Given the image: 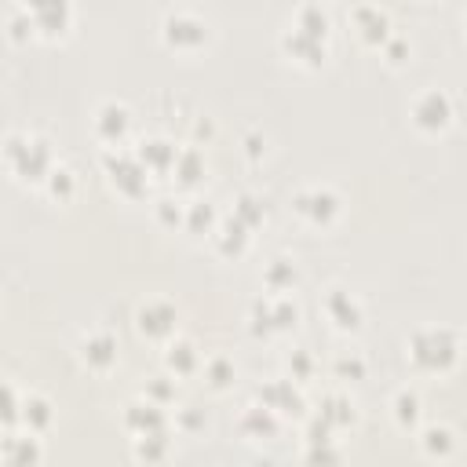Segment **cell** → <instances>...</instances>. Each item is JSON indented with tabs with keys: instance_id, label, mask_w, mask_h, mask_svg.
I'll list each match as a JSON object with an SVG mask.
<instances>
[{
	"instance_id": "1",
	"label": "cell",
	"mask_w": 467,
	"mask_h": 467,
	"mask_svg": "<svg viewBox=\"0 0 467 467\" xmlns=\"http://www.w3.org/2000/svg\"><path fill=\"white\" fill-rule=\"evenodd\" d=\"M4 164L22 182H44L58 161H55V150H51V142L44 135H36V131H7Z\"/></svg>"
},
{
	"instance_id": "2",
	"label": "cell",
	"mask_w": 467,
	"mask_h": 467,
	"mask_svg": "<svg viewBox=\"0 0 467 467\" xmlns=\"http://www.w3.org/2000/svg\"><path fill=\"white\" fill-rule=\"evenodd\" d=\"M405 350H409V361L420 372H445L460 358V336L445 325H427V328H416L409 336Z\"/></svg>"
},
{
	"instance_id": "3",
	"label": "cell",
	"mask_w": 467,
	"mask_h": 467,
	"mask_svg": "<svg viewBox=\"0 0 467 467\" xmlns=\"http://www.w3.org/2000/svg\"><path fill=\"white\" fill-rule=\"evenodd\" d=\"M452 117H456V106H452L449 91L438 88V84L420 88V91L412 95V102H409V120H412L420 131H445V128L452 124Z\"/></svg>"
},
{
	"instance_id": "4",
	"label": "cell",
	"mask_w": 467,
	"mask_h": 467,
	"mask_svg": "<svg viewBox=\"0 0 467 467\" xmlns=\"http://www.w3.org/2000/svg\"><path fill=\"white\" fill-rule=\"evenodd\" d=\"M102 168L109 175V182L124 193V197H139L146 193V182H150V168L139 161L135 150H124V146H109L102 153Z\"/></svg>"
},
{
	"instance_id": "5",
	"label": "cell",
	"mask_w": 467,
	"mask_h": 467,
	"mask_svg": "<svg viewBox=\"0 0 467 467\" xmlns=\"http://www.w3.org/2000/svg\"><path fill=\"white\" fill-rule=\"evenodd\" d=\"M161 36L171 44V47H201L208 36H212V26L201 11L193 7H168L164 18H161Z\"/></svg>"
},
{
	"instance_id": "6",
	"label": "cell",
	"mask_w": 467,
	"mask_h": 467,
	"mask_svg": "<svg viewBox=\"0 0 467 467\" xmlns=\"http://www.w3.org/2000/svg\"><path fill=\"white\" fill-rule=\"evenodd\" d=\"M292 208H296L299 219H306V223H314V226H328V223L343 212V197H339L332 186L314 182V186H303V190L292 197Z\"/></svg>"
},
{
	"instance_id": "7",
	"label": "cell",
	"mask_w": 467,
	"mask_h": 467,
	"mask_svg": "<svg viewBox=\"0 0 467 467\" xmlns=\"http://www.w3.org/2000/svg\"><path fill=\"white\" fill-rule=\"evenodd\" d=\"M128 128H131V109H128L120 99H102V102L95 106V113H91V131L106 142V150H109V146H120L124 135H128Z\"/></svg>"
},
{
	"instance_id": "8",
	"label": "cell",
	"mask_w": 467,
	"mask_h": 467,
	"mask_svg": "<svg viewBox=\"0 0 467 467\" xmlns=\"http://www.w3.org/2000/svg\"><path fill=\"white\" fill-rule=\"evenodd\" d=\"M0 460H4V467H40V460H44L40 434H33L26 427L7 431L0 441Z\"/></svg>"
},
{
	"instance_id": "9",
	"label": "cell",
	"mask_w": 467,
	"mask_h": 467,
	"mask_svg": "<svg viewBox=\"0 0 467 467\" xmlns=\"http://www.w3.org/2000/svg\"><path fill=\"white\" fill-rule=\"evenodd\" d=\"M281 47H285V55H292V58L303 62V66H317V62H325L328 36L306 33V29H299V26L288 22V26L281 29Z\"/></svg>"
},
{
	"instance_id": "10",
	"label": "cell",
	"mask_w": 467,
	"mask_h": 467,
	"mask_svg": "<svg viewBox=\"0 0 467 467\" xmlns=\"http://www.w3.org/2000/svg\"><path fill=\"white\" fill-rule=\"evenodd\" d=\"M135 328L150 339H171L175 336V306L168 299H146L135 310Z\"/></svg>"
},
{
	"instance_id": "11",
	"label": "cell",
	"mask_w": 467,
	"mask_h": 467,
	"mask_svg": "<svg viewBox=\"0 0 467 467\" xmlns=\"http://www.w3.org/2000/svg\"><path fill=\"white\" fill-rule=\"evenodd\" d=\"M325 314H328V321H332L336 328H343V332H354V328L361 325V317H365L361 299H358L350 288H339V285H332V288L325 292Z\"/></svg>"
},
{
	"instance_id": "12",
	"label": "cell",
	"mask_w": 467,
	"mask_h": 467,
	"mask_svg": "<svg viewBox=\"0 0 467 467\" xmlns=\"http://www.w3.org/2000/svg\"><path fill=\"white\" fill-rule=\"evenodd\" d=\"M350 22L361 33V40H368V44H383L390 36V18H387V11L379 4H354L350 7Z\"/></svg>"
},
{
	"instance_id": "13",
	"label": "cell",
	"mask_w": 467,
	"mask_h": 467,
	"mask_svg": "<svg viewBox=\"0 0 467 467\" xmlns=\"http://www.w3.org/2000/svg\"><path fill=\"white\" fill-rule=\"evenodd\" d=\"M29 15H33V26L47 36L66 33L73 22V7L66 0H36V4H29Z\"/></svg>"
},
{
	"instance_id": "14",
	"label": "cell",
	"mask_w": 467,
	"mask_h": 467,
	"mask_svg": "<svg viewBox=\"0 0 467 467\" xmlns=\"http://www.w3.org/2000/svg\"><path fill=\"white\" fill-rule=\"evenodd\" d=\"M124 427L135 434H150V431H161L168 427V416H164V405L150 401V398H139L131 405H124Z\"/></svg>"
},
{
	"instance_id": "15",
	"label": "cell",
	"mask_w": 467,
	"mask_h": 467,
	"mask_svg": "<svg viewBox=\"0 0 467 467\" xmlns=\"http://www.w3.org/2000/svg\"><path fill=\"white\" fill-rule=\"evenodd\" d=\"M179 150H182V146H175V142L164 139V135H150V139H142V142L135 146L139 161H142L150 171H171L175 161H179Z\"/></svg>"
},
{
	"instance_id": "16",
	"label": "cell",
	"mask_w": 467,
	"mask_h": 467,
	"mask_svg": "<svg viewBox=\"0 0 467 467\" xmlns=\"http://www.w3.org/2000/svg\"><path fill=\"white\" fill-rule=\"evenodd\" d=\"M80 358L88 361V368H109L117 361V336L106 328H91L80 339Z\"/></svg>"
},
{
	"instance_id": "17",
	"label": "cell",
	"mask_w": 467,
	"mask_h": 467,
	"mask_svg": "<svg viewBox=\"0 0 467 467\" xmlns=\"http://www.w3.org/2000/svg\"><path fill=\"white\" fill-rule=\"evenodd\" d=\"M259 401L266 409H274L277 416L281 412H303V394H299V387L292 379H266L259 387Z\"/></svg>"
},
{
	"instance_id": "18",
	"label": "cell",
	"mask_w": 467,
	"mask_h": 467,
	"mask_svg": "<svg viewBox=\"0 0 467 467\" xmlns=\"http://www.w3.org/2000/svg\"><path fill=\"white\" fill-rule=\"evenodd\" d=\"M208 237H212V244H215L223 255H241V252L248 248V237H252V230H248V226H244L237 215H223Z\"/></svg>"
},
{
	"instance_id": "19",
	"label": "cell",
	"mask_w": 467,
	"mask_h": 467,
	"mask_svg": "<svg viewBox=\"0 0 467 467\" xmlns=\"http://www.w3.org/2000/svg\"><path fill=\"white\" fill-rule=\"evenodd\" d=\"M51 416H55L51 401H47L44 394H36V390H26V398H22V420H18V427H26V431L40 434V431L51 423Z\"/></svg>"
},
{
	"instance_id": "20",
	"label": "cell",
	"mask_w": 467,
	"mask_h": 467,
	"mask_svg": "<svg viewBox=\"0 0 467 467\" xmlns=\"http://www.w3.org/2000/svg\"><path fill=\"white\" fill-rule=\"evenodd\" d=\"M164 365H168V372L186 376V372H193V368L201 365V354H197V347H193L190 339H168V347H164Z\"/></svg>"
},
{
	"instance_id": "21",
	"label": "cell",
	"mask_w": 467,
	"mask_h": 467,
	"mask_svg": "<svg viewBox=\"0 0 467 467\" xmlns=\"http://www.w3.org/2000/svg\"><path fill=\"white\" fill-rule=\"evenodd\" d=\"M241 431L255 434V438H270V434H277V412L266 409L263 401H255V405H248L241 412Z\"/></svg>"
},
{
	"instance_id": "22",
	"label": "cell",
	"mask_w": 467,
	"mask_h": 467,
	"mask_svg": "<svg viewBox=\"0 0 467 467\" xmlns=\"http://www.w3.org/2000/svg\"><path fill=\"white\" fill-rule=\"evenodd\" d=\"M288 22H292V26H299V29H306V33H317V36H328V29H332L328 11H325L321 4H314V0L299 4V7L292 11V18H288Z\"/></svg>"
},
{
	"instance_id": "23",
	"label": "cell",
	"mask_w": 467,
	"mask_h": 467,
	"mask_svg": "<svg viewBox=\"0 0 467 467\" xmlns=\"http://www.w3.org/2000/svg\"><path fill=\"white\" fill-rule=\"evenodd\" d=\"M131 449H135V456H139V460H146V463H157V460H164V456H168V449H171L168 427H161V431H150V434H135V438H131Z\"/></svg>"
},
{
	"instance_id": "24",
	"label": "cell",
	"mask_w": 467,
	"mask_h": 467,
	"mask_svg": "<svg viewBox=\"0 0 467 467\" xmlns=\"http://www.w3.org/2000/svg\"><path fill=\"white\" fill-rule=\"evenodd\" d=\"M339 460H343V452L332 438H306V445H303L306 467H339Z\"/></svg>"
},
{
	"instance_id": "25",
	"label": "cell",
	"mask_w": 467,
	"mask_h": 467,
	"mask_svg": "<svg viewBox=\"0 0 467 467\" xmlns=\"http://www.w3.org/2000/svg\"><path fill=\"white\" fill-rule=\"evenodd\" d=\"M317 416L336 431V427L354 423V405H350V398H343V394H325L321 405H317Z\"/></svg>"
},
{
	"instance_id": "26",
	"label": "cell",
	"mask_w": 467,
	"mask_h": 467,
	"mask_svg": "<svg viewBox=\"0 0 467 467\" xmlns=\"http://www.w3.org/2000/svg\"><path fill=\"white\" fill-rule=\"evenodd\" d=\"M420 445H423V452H431V456H449V452L456 449V431L445 427V423H431V427L420 431Z\"/></svg>"
},
{
	"instance_id": "27",
	"label": "cell",
	"mask_w": 467,
	"mask_h": 467,
	"mask_svg": "<svg viewBox=\"0 0 467 467\" xmlns=\"http://www.w3.org/2000/svg\"><path fill=\"white\" fill-rule=\"evenodd\" d=\"M263 281H266L270 292L285 296V288H292V281H296V263H292V259H281V255L270 259L266 270H263Z\"/></svg>"
},
{
	"instance_id": "28",
	"label": "cell",
	"mask_w": 467,
	"mask_h": 467,
	"mask_svg": "<svg viewBox=\"0 0 467 467\" xmlns=\"http://www.w3.org/2000/svg\"><path fill=\"white\" fill-rule=\"evenodd\" d=\"M175 175H179V182H197L201 175H204V153L197 150V146H182L179 150V161H175V168H171Z\"/></svg>"
},
{
	"instance_id": "29",
	"label": "cell",
	"mask_w": 467,
	"mask_h": 467,
	"mask_svg": "<svg viewBox=\"0 0 467 467\" xmlns=\"http://www.w3.org/2000/svg\"><path fill=\"white\" fill-rule=\"evenodd\" d=\"M4 29H7V36H15V40H22V36H29L36 26H33V15H29V4H7L4 7Z\"/></svg>"
},
{
	"instance_id": "30",
	"label": "cell",
	"mask_w": 467,
	"mask_h": 467,
	"mask_svg": "<svg viewBox=\"0 0 467 467\" xmlns=\"http://www.w3.org/2000/svg\"><path fill=\"white\" fill-rule=\"evenodd\" d=\"M230 215H237L248 230H255V226L266 219V208H263V201H259L255 193H237V197H234V212H230Z\"/></svg>"
},
{
	"instance_id": "31",
	"label": "cell",
	"mask_w": 467,
	"mask_h": 467,
	"mask_svg": "<svg viewBox=\"0 0 467 467\" xmlns=\"http://www.w3.org/2000/svg\"><path fill=\"white\" fill-rule=\"evenodd\" d=\"M215 223H219V215H215V204H212V201H193V204H186V226H190L193 234H212Z\"/></svg>"
},
{
	"instance_id": "32",
	"label": "cell",
	"mask_w": 467,
	"mask_h": 467,
	"mask_svg": "<svg viewBox=\"0 0 467 467\" xmlns=\"http://www.w3.org/2000/svg\"><path fill=\"white\" fill-rule=\"evenodd\" d=\"M44 190H47L55 201H66V197L77 190V175H73V168H69V164H55L51 175L44 179Z\"/></svg>"
},
{
	"instance_id": "33",
	"label": "cell",
	"mask_w": 467,
	"mask_h": 467,
	"mask_svg": "<svg viewBox=\"0 0 467 467\" xmlns=\"http://www.w3.org/2000/svg\"><path fill=\"white\" fill-rule=\"evenodd\" d=\"M390 405H394V420H398L401 427H412V423L420 420V394H416V390H398Z\"/></svg>"
},
{
	"instance_id": "34",
	"label": "cell",
	"mask_w": 467,
	"mask_h": 467,
	"mask_svg": "<svg viewBox=\"0 0 467 467\" xmlns=\"http://www.w3.org/2000/svg\"><path fill=\"white\" fill-rule=\"evenodd\" d=\"M270 310H274V328L285 332L299 321V306L288 299V296H270Z\"/></svg>"
},
{
	"instance_id": "35",
	"label": "cell",
	"mask_w": 467,
	"mask_h": 467,
	"mask_svg": "<svg viewBox=\"0 0 467 467\" xmlns=\"http://www.w3.org/2000/svg\"><path fill=\"white\" fill-rule=\"evenodd\" d=\"M22 398H26V394H18L15 379H7V383H4V427H7V431H15L18 420H22Z\"/></svg>"
},
{
	"instance_id": "36",
	"label": "cell",
	"mask_w": 467,
	"mask_h": 467,
	"mask_svg": "<svg viewBox=\"0 0 467 467\" xmlns=\"http://www.w3.org/2000/svg\"><path fill=\"white\" fill-rule=\"evenodd\" d=\"M204 376L212 379V387H226L234 379V361L226 354H215V358L204 361Z\"/></svg>"
},
{
	"instance_id": "37",
	"label": "cell",
	"mask_w": 467,
	"mask_h": 467,
	"mask_svg": "<svg viewBox=\"0 0 467 467\" xmlns=\"http://www.w3.org/2000/svg\"><path fill=\"white\" fill-rule=\"evenodd\" d=\"M379 47H383V55H387L390 62H405V58H409V51H412L409 36H405V33H394V29H390V36H387Z\"/></svg>"
},
{
	"instance_id": "38",
	"label": "cell",
	"mask_w": 467,
	"mask_h": 467,
	"mask_svg": "<svg viewBox=\"0 0 467 467\" xmlns=\"http://www.w3.org/2000/svg\"><path fill=\"white\" fill-rule=\"evenodd\" d=\"M171 204H179V201L161 197V201H157V215H161L164 223H186V208H171Z\"/></svg>"
},
{
	"instance_id": "39",
	"label": "cell",
	"mask_w": 467,
	"mask_h": 467,
	"mask_svg": "<svg viewBox=\"0 0 467 467\" xmlns=\"http://www.w3.org/2000/svg\"><path fill=\"white\" fill-rule=\"evenodd\" d=\"M146 398L157 401V405H164V401L171 398V383H168V376H157V379L146 387Z\"/></svg>"
},
{
	"instance_id": "40",
	"label": "cell",
	"mask_w": 467,
	"mask_h": 467,
	"mask_svg": "<svg viewBox=\"0 0 467 467\" xmlns=\"http://www.w3.org/2000/svg\"><path fill=\"white\" fill-rule=\"evenodd\" d=\"M336 372H350V376H361V372H365V361H361V358H339V361H336Z\"/></svg>"
},
{
	"instance_id": "41",
	"label": "cell",
	"mask_w": 467,
	"mask_h": 467,
	"mask_svg": "<svg viewBox=\"0 0 467 467\" xmlns=\"http://www.w3.org/2000/svg\"><path fill=\"white\" fill-rule=\"evenodd\" d=\"M288 365H292V379H296V376H306V372H310V354L299 350V354H292Z\"/></svg>"
},
{
	"instance_id": "42",
	"label": "cell",
	"mask_w": 467,
	"mask_h": 467,
	"mask_svg": "<svg viewBox=\"0 0 467 467\" xmlns=\"http://www.w3.org/2000/svg\"><path fill=\"white\" fill-rule=\"evenodd\" d=\"M182 423H186V427H197L201 420H197V412H182Z\"/></svg>"
},
{
	"instance_id": "43",
	"label": "cell",
	"mask_w": 467,
	"mask_h": 467,
	"mask_svg": "<svg viewBox=\"0 0 467 467\" xmlns=\"http://www.w3.org/2000/svg\"><path fill=\"white\" fill-rule=\"evenodd\" d=\"M463 33H467V11H463Z\"/></svg>"
}]
</instances>
